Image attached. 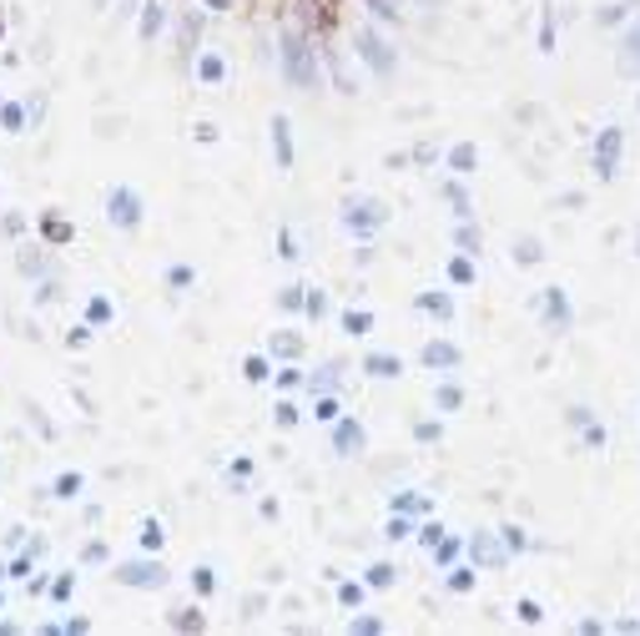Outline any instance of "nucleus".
Here are the masks:
<instances>
[{
    "label": "nucleus",
    "instance_id": "nucleus-1",
    "mask_svg": "<svg viewBox=\"0 0 640 636\" xmlns=\"http://www.w3.org/2000/svg\"><path fill=\"white\" fill-rule=\"evenodd\" d=\"M282 77L293 81L298 91H308L318 81V67H313V51L298 31H282Z\"/></svg>",
    "mask_w": 640,
    "mask_h": 636
},
{
    "label": "nucleus",
    "instance_id": "nucleus-2",
    "mask_svg": "<svg viewBox=\"0 0 640 636\" xmlns=\"http://www.w3.org/2000/svg\"><path fill=\"white\" fill-rule=\"evenodd\" d=\"M117 582L137 586V592H152V586H167V566L162 560H127V566H117Z\"/></svg>",
    "mask_w": 640,
    "mask_h": 636
},
{
    "label": "nucleus",
    "instance_id": "nucleus-3",
    "mask_svg": "<svg viewBox=\"0 0 640 636\" xmlns=\"http://www.w3.org/2000/svg\"><path fill=\"white\" fill-rule=\"evenodd\" d=\"M107 222L111 228H137L141 222V198L131 187H111L107 192Z\"/></svg>",
    "mask_w": 640,
    "mask_h": 636
},
{
    "label": "nucleus",
    "instance_id": "nucleus-4",
    "mask_svg": "<svg viewBox=\"0 0 640 636\" xmlns=\"http://www.w3.org/2000/svg\"><path fill=\"white\" fill-rule=\"evenodd\" d=\"M353 46H359V56L369 61L373 71H379V77H389V71H393V51L383 46L379 31H359V41H353Z\"/></svg>",
    "mask_w": 640,
    "mask_h": 636
},
{
    "label": "nucleus",
    "instance_id": "nucleus-5",
    "mask_svg": "<svg viewBox=\"0 0 640 636\" xmlns=\"http://www.w3.org/2000/svg\"><path fill=\"white\" fill-rule=\"evenodd\" d=\"M383 218H389V212H383V202H373V198H363V202H348V208H343V222H348V228H353V232H373Z\"/></svg>",
    "mask_w": 640,
    "mask_h": 636
},
{
    "label": "nucleus",
    "instance_id": "nucleus-6",
    "mask_svg": "<svg viewBox=\"0 0 640 636\" xmlns=\"http://www.w3.org/2000/svg\"><path fill=\"white\" fill-rule=\"evenodd\" d=\"M363 445H369V435H363V425H353V419H343V425H338V435H333V450H338V455H359Z\"/></svg>",
    "mask_w": 640,
    "mask_h": 636
},
{
    "label": "nucleus",
    "instance_id": "nucleus-7",
    "mask_svg": "<svg viewBox=\"0 0 640 636\" xmlns=\"http://www.w3.org/2000/svg\"><path fill=\"white\" fill-rule=\"evenodd\" d=\"M272 157H278L282 172L293 167V137H288V117H272Z\"/></svg>",
    "mask_w": 640,
    "mask_h": 636
},
{
    "label": "nucleus",
    "instance_id": "nucleus-8",
    "mask_svg": "<svg viewBox=\"0 0 640 636\" xmlns=\"http://www.w3.org/2000/svg\"><path fill=\"white\" fill-rule=\"evenodd\" d=\"M419 359H423V369H454L459 349H454V344H423Z\"/></svg>",
    "mask_w": 640,
    "mask_h": 636
},
{
    "label": "nucleus",
    "instance_id": "nucleus-9",
    "mask_svg": "<svg viewBox=\"0 0 640 636\" xmlns=\"http://www.w3.org/2000/svg\"><path fill=\"white\" fill-rule=\"evenodd\" d=\"M616 152H620V132L610 127L606 132V142L596 147V167H600V177H616Z\"/></svg>",
    "mask_w": 640,
    "mask_h": 636
},
{
    "label": "nucleus",
    "instance_id": "nucleus-10",
    "mask_svg": "<svg viewBox=\"0 0 640 636\" xmlns=\"http://www.w3.org/2000/svg\"><path fill=\"white\" fill-rule=\"evenodd\" d=\"M363 369H369L373 379H399V374H403V364L393 359V354H369V359H363Z\"/></svg>",
    "mask_w": 640,
    "mask_h": 636
},
{
    "label": "nucleus",
    "instance_id": "nucleus-11",
    "mask_svg": "<svg viewBox=\"0 0 640 636\" xmlns=\"http://www.w3.org/2000/svg\"><path fill=\"white\" fill-rule=\"evenodd\" d=\"M197 77H202L207 87H218V81L228 77V61H222V56H197Z\"/></svg>",
    "mask_w": 640,
    "mask_h": 636
},
{
    "label": "nucleus",
    "instance_id": "nucleus-12",
    "mask_svg": "<svg viewBox=\"0 0 640 636\" xmlns=\"http://www.w3.org/2000/svg\"><path fill=\"white\" fill-rule=\"evenodd\" d=\"M544 304H550V324H554V329H570V304H564L560 288H550V294H544Z\"/></svg>",
    "mask_w": 640,
    "mask_h": 636
},
{
    "label": "nucleus",
    "instance_id": "nucleus-13",
    "mask_svg": "<svg viewBox=\"0 0 640 636\" xmlns=\"http://www.w3.org/2000/svg\"><path fill=\"white\" fill-rule=\"evenodd\" d=\"M474 162H479L474 142H459L454 152H449V167H454V172H474Z\"/></svg>",
    "mask_w": 640,
    "mask_h": 636
},
{
    "label": "nucleus",
    "instance_id": "nucleus-14",
    "mask_svg": "<svg viewBox=\"0 0 640 636\" xmlns=\"http://www.w3.org/2000/svg\"><path fill=\"white\" fill-rule=\"evenodd\" d=\"M474 556L484 560V566H504V550L494 546V540H489V536H474Z\"/></svg>",
    "mask_w": 640,
    "mask_h": 636
},
{
    "label": "nucleus",
    "instance_id": "nucleus-15",
    "mask_svg": "<svg viewBox=\"0 0 640 636\" xmlns=\"http://www.w3.org/2000/svg\"><path fill=\"white\" fill-rule=\"evenodd\" d=\"M162 540H167L162 520H141V546H147V550H162Z\"/></svg>",
    "mask_w": 640,
    "mask_h": 636
},
{
    "label": "nucleus",
    "instance_id": "nucleus-16",
    "mask_svg": "<svg viewBox=\"0 0 640 636\" xmlns=\"http://www.w3.org/2000/svg\"><path fill=\"white\" fill-rule=\"evenodd\" d=\"M81 490H87V480H81V475H61V480H56V495H61V500H77Z\"/></svg>",
    "mask_w": 640,
    "mask_h": 636
},
{
    "label": "nucleus",
    "instance_id": "nucleus-17",
    "mask_svg": "<svg viewBox=\"0 0 640 636\" xmlns=\"http://www.w3.org/2000/svg\"><path fill=\"white\" fill-rule=\"evenodd\" d=\"M419 308H429V314H439V318L454 314V304H449L444 294H423V298H419Z\"/></svg>",
    "mask_w": 640,
    "mask_h": 636
},
{
    "label": "nucleus",
    "instance_id": "nucleus-18",
    "mask_svg": "<svg viewBox=\"0 0 640 636\" xmlns=\"http://www.w3.org/2000/svg\"><path fill=\"white\" fill-rule=\"evenodd\" d=\"M21 117H26L21 107H0V132H26Z\"/></svg>",
    "mask_w": 640,
    "mask_h": 636
},
{
    "label": "nucleus",
    "instance_id": "nucleus-19",
    "mask_svg": "<svg viewBox=\"0 0 640 636\" xmlns=\"http://www.w3.org/2000/svg\"><path fill=\"white\" fill-rule=\"evenodd\" d=\"M514 264H540V242H534V238L514 242Z\"/></svg>",
    "mask_w": 640,
    "mask_h": 636
},
{
    "label": "nucleus",
    "instance_id": "nucleus-20",
    "mask_svg": "<svg viewBox=\"0 0 640 636\" xmlns=\"http://www.w3.org/2000/svg\"><path fill=\"white\" fill-rule=\"evenodd\" d=\"M373 329V314H343V334H369Z\"/></svg>",
    "mask_w": 640,
    "mask_h": 636
},
{
    "label": "nucleus",
    "instance_id": "nucleus-21",
    "mask_svg": "<svg viewBox=\"0 0 640 636\" xmlns=\"http://www.w3.org/2000/svg\"><path fill=\"white\" fill-rule=\"evenodd\" d=\"M162 21H167L162 6H147V16H141V36H157V31H162Z\"/></svg>",
    "mask_w": 640,
    "mask_h": 636
},
{
    "label": "nucleus",
    "instance_id": "nucleus-22",
    "mask_svg": "<svg viewBox=\"0 0 640 636\" xmlns=\"http://www.w3.org/2000/svg\"><path fill=\"white\" fill-rule=\"evenodd\" d=\"M449 278H454V284H474V268H469L464 258H454V264H449Z\"/></svg>",
    "mask_w": 640,
    "mask_h": 636
},
{
    "label": "nucleus",
    "instance_id": "nucleus-23",
    "mask_svg": "<svg viewBox=\"0 0 640 636\" xmlns=\"http://www.w3.org/2000/svg\"><path fill=\"white\" fill-rule=\"evenodd\" d=\"M409 530H413V526H409V520H403V516H393V520H389V526H383V536H389V540H399V536H409Z\"/></svg>",
    "mask_w": 640,
    "mask_h": 636
},
{
    "label": "nucleus",
    "instance_id": "nucleus-24",
    "mask_svg": "<svg viewBox=\"0 0 640 636\" xmlns=\"http://www.w3.org/2000/svg\"><path fill=\"white\" fill-rule=\"evenodd\" d=\"M459 248H464V252H479V232L469 228V222H464V228H459Z\"/></svg>",
    "mask_w": 640,
    "mask_h": 636
},
{
    "label": "nucleus",
    "instance_id": "nucleus-25",
    "mask_svg": "<svg viewBox=\"0 0 640 636\" xmlns=\"http://www.w3.org/2000/svg\"><path fill=\"white\" fill-rule=\"evenodd\" d=\"M369 586H393V566H373L369 570Z\"/></svg>",
    "mask_w": 640,
    "mask_h": 636
},
{
    "label": "nucleus",
    "instance_id": "nucleus-26",
    "mask_svg": "<svg viewBox=\"0 0 640 636\" xmlns=\"http://www.w3.org/2000/svg\"><path fill=\"white\" fill-rule=\"evenodd\" d=\"M338 602H343V606H359V602H363V586H353V582H348L343 592H338Z\"/></svg>",
    "mask_w": 640,
    "mask_h": 636
},
{
    "label": "nucleus",
    "instance_id": "nucleus-27",
    "mask_svg": "<svg viewBox=\"0 0 640 636\" xmlns=\"http://www.w3.org/2000/svg\"><path fill=\"white\" fill-rule=\"evenodd\" d=\"M449 586H454V592H469V586H474V570H454V576H449Z\"/></svg>",
    "mask_w": 640,
    "mask_h": 636
},
{
    "label": "nucleus",
    "instance_id": "nucleus-28",
    "mask_svg": "<svg viewBox=\"0 0 640 636\" xmlns=\"http://www.w3.org/2000/svg\"><path fill=\"white\" fill-rule=\"evenodd\" d=\"M459 399H464V395H459L454 385H444V389H439V405H444V409H459Z\"/></svg>",
    "mask_w": 640,
    "mask_h": 636
},
{
    "label": "nucleus",
    "instance_id": "nucleus-29",
    "mask_svg": "<svg viewBox=\"0 0 640 636\" xmlns=\"http://www.w3.org/2000/svg\"><path fill=\"white\" fill-rule=\"evenodd\" d=\"M313 415H318V419H338V399H318Z\"/></svg>",
    "mask_w": 640,
    "mask_h": 636
},
{
    "label": "nucleus",
    "instance_id": "nucleus-30",
    "mask_svg": "<svg viewBox=\"0 0 640 636\" xmlns=\"http://www.w3.org/2000/svg\"><path fill=\"white\" fill-rule=\"evenodd\" d=\"M91 318H97V324H107V318H111V304H107V298H91Z\"/></svg>",
    "mask_w": 640,
    "mask_h": 636
},
{
    "label": "nucleus",
    "instance_id": "nucleus-31",
    "mask_svg": "<svg viewBox=\"0 0 640 636\" xmlns=\"http://www.w3.org/2000/svg\"><path fill=\"white\" fill-rule=\"evenodd\" d=\"M504 546H510V550H524V536H520V526H504Z\"/></svg>",
    "mask_w": 640,
    "mask_h": 636
},
{
    "label": "nucleus",
    "instance_id": "nucleus-32",
    "mask_svg": "<svg viewBox=\"0 0 640 636\" xmlns=\"http://www.w3.org/2000/svg\"><path fill=\"white\" fill-rule=\"evenodd\" d=\"M192 586H197V592H212V570H192Z\"/></svg>",
    "mask_w": 640,
    "mask_h": 636
},
{
    "label": "nucleus",
    "instance_id": "nucleus-33",
    "mask_svg": "<svg viewBox=\"0 0 640 636\" xmlns=\"http://www.w3.org/2000/svg\"><path fill=\"white\" fill-rule=\"evenodd\" d=\"M348 632H383V622H373V616H363V622H348Z\"/></svg>",
    "mask_w": 640,
    "mask_h": 636
},
{
    "label": "nucleus",
    "instance_id": "nucleus-34",
    "mask_svg": "<svg viewBox=\"0 0 640 636\" xmlns=\"http://www.w3.org/2000/svg\"><path fill=\"white\" fill-rule=\"evenodd\" d=\"M242 369H248V379H268V364H262V359H248Z\"/></svg>",
    "mask_w": 640,
    "mask_h": 636
},
{
    "label": "nucleus",
    "instance_id": "nucleus-35",
    "mask_svg": "<svg viewBox=\"0 0 640 636\" xmlns=\"http://www.w3.org/2000/svg\"><path fill=\"white\" fill-rule=\"evenodd\" d=\"M167 278H172V288H187V284H192V268H172Z\"/></svg>",
    "mask_w": 640,
    "mask_h": 636
},
{
    "label": "nucleus",
    "instance_id": "nucleus-36",
    "mask_svg": "<svg viewBox=\"0 0 640 636\" xmlns=\"http://www.w3.org/2000/svg\"><path fill=\"white\" fill-rule=\"evenodd\" d=\"M303 304H308V314H313V318H318V314H323V308H328V298H323V294H308V298H303Z\"/></svg>",
    "mask_w": 640,
    "mask_h": 636
},
{
    "label": "nucleus",
    "instance_id": "nucleus-37",
    "mask_svg": "<svg viewBox=\"0 0 640 636\" xmlns=\"http://www.w3.org/2000/svg\"><path fill=\"white\" fill-rule=\"evenodd\" d=\"M177 626H182V632H192V626H197V632H202V616H192V612H182V616H177Z\"/></svg>",
    "mask_w": 640,
    "mask_h": 636
},
{
    "label": "nucleus",
    "instance_id": "nucleus-38",
    "mask_svg": "<svg viewBox=\"0 0 640 636\" xmlns=\"http://www.w3.org/2000/svg\"><path fill=\"white\" fill-rule=\"evenodd\" d=\"M51 596H56V602H66V596H71V576H61V582L51 586Z\"/></svg>",
    "mask_w": 640,
    "mask_h": 636
},
{
    "label": "nucleus",
    "instance_id": "nucleus-39",
    "mask_svg": "<svg viewBox=\"0 0 640 636\" xmlns=\"http://www.w3.org/2000/svg\"><path fill=\"white\" fill-rule=\"evenodd\" d=\"M520 616L534 626V622H540V606H534V602H520Z\"/></svg>",
    "mask_w": 640,
    "mask_h": 636
},
{
    "label": "nucleus",
    "instance_id": "nucleus-40",
    "mask_svg": "<svg viewBox=\"0 0 640 636\" xmlns=\"http://www.w3.org/2000/svg\"><path fill=\"white\" fill-rule=\"evenodd\" d=\"M626 46H630V51H636V56H640V21H636V26H630V36H626Z\"/></svg>",
    "mask_w": 640,
    "mask_h": 636
},
{
    "label": "nucleus",
    "instance_id": "nucleus-41",
    "mask_svg": "<svg viewBox=\"0 0 640 636\" xmlns=\"http://www.w3.org/2000/svg\"><path fill=\"white\" fill-rule=\"evenodd\" d=\"M212 11H228V0H212Z\"/></svg>",
    "mask_w": 640,
    "mask_h": 636
},
{
    "label": "nucleus",
    "instance_id": "nucleus-42",
    "mask_svg": "<svg viewBox=\"0 0 640 636\" xmlns=\"http://www.w3.org/2000/svg\"><path fill=\"white\" fill-rule=\"evenodd\" d=\"M0 606H6V596H0Z\"/></svg>",
    "mask_w": 640,
    "mask_h": 636
}]
</instances>
